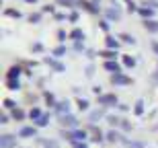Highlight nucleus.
I'll use <instances>...</instances> for the list:
<instances>
[{
  "instance_id": "obj_5",
  "label": "nucleus",
  "mask_w": 158,
  "mask_h": 148,
  "mask_svg": "<svg viewBox=\"0 0 158 148\" xmlns=\"http://www.w3.org/2000/svg\"><path fill=\"white\" fill-rule=\"evenodd\" d=\"M101 101H103V103H113V101H115V97H103Z\"/></svg>"
},
{
  "instance_id": "obj_7",
  "label": "nucleus",
  "mask_w": 158,
  "mask_h": 148,
  "mask_svg": "<svg viewBox=\"0 0 158 148\" xmlns=\"http://www.w3.org/2000/svg\"><path fill=\"white\" fill-rule=\"evenodd\" d=\"M62 4H72V0H60Z\"/></svg>"
},
{
  "instance_id": "obj_3",
  "label": "nucleus",
  "mask_w": 158,
  "mask_h": 148,
  "mask_svg": "<svg viewBox=\"0 0 158 148\" xmlns=\"http://www.w3.org/2000/svg\"><path fill=\"white\" fill-rule=\"evenodd\" d=\"M12 115H14L17 119H23V117H25V113H23V111H17V109L12 111Z\"/></svg>"
},
{
  "instance_id": "obj_4",
  "label": "nucleus",
  "mask_w": 158,
  "mask_h": 148,
  "mask_svg": "<svg viewBox=\"0 0 158 148\" xmlns=\"http://www.w3.org/2000/svg\"><path fill=\"white\" fill-rule=\"evenodd\" d=\"M17 72H19V68H10V70H8V76H10V78H14V76H17Z\"/></svg>"
},
{
  "instance_id": "obj_1",
  "label": "nucleus",
  "mask_w": 158,
  "mask_h": 148,
  "mask_svg": "<svg viewBox=\"0 0 158 148\" xmlns=\"http://www.w3.org/2000/svg\"><path fill=\"white\" fill-rule=\"evenodd\" d=\"M12 140H14L12 136H4V138H2V148H10L12 146Z\"/></svg>"
},
{
  "instance_id": "obj_8",
  "label": "nucleus",
  "mask_w": 158,
  "mask_h": 148,
  "mask_svg": "<svg viewBox=\"0 0 158 148\" xmlns=\"http://www.w3.org/2000/svg\"><path fill=\"white\" fill-rule=\"evenodd\" d=\"M154 49H156V51H158V43H156V45H154Z\"/></svg>"
},
{
  "instance_id": "obj_2",
  "label": "nucleus",
  "mask_w": 158,
  "mask_h": 148,
  "mask_svg": "<svg viewBox=\"0 0 158 148\" xmlns=\"http://www.w3.org/2000/svg\"><path fill=\"white\" fill-rule=\"evenodd\" d=\"M146 29H152V31H158V23H146Z\"/></svg>"
},
{
  "instance_id": "obj_6",
  "label": "nucleus",
  "mask_w": 158,
  "mask_h": 148,
  "mask_svg": "<svg viewBox=\"0 0 158 148\" xmlns=\"http://www.w3.org/2000/svg\"><path fill=\"white\" fill-rule=\"evenodd\" d=\"M123 60H125V64H127V66H133V60H131V58H129V56H125V58H123Z\"/></svg>"
}]
</instances>
